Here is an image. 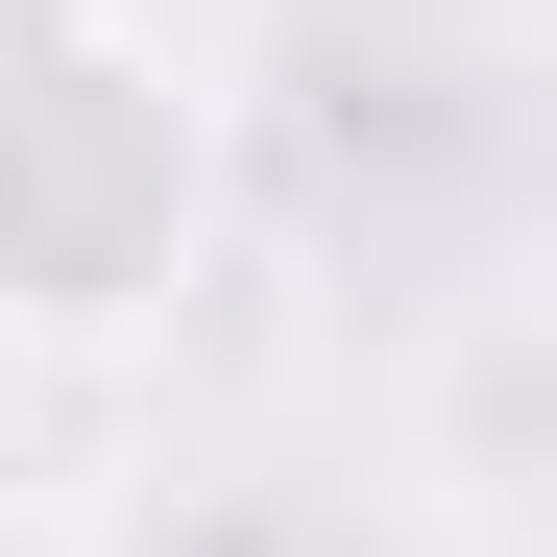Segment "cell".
<instances>
[{
    "instance_id": "6da1fadb",
    "label": "cell",
    "mask_w": 557,
    "mask_h": 557,
    "mask_svg": "<svg viewBox=\"0 0 557 557\" xmlns=\"http://www.w3.org/2000/svg\"><path fill=\"white\" fill-rule=\"evenodd\" d=\"M195 219H219V146H195V73L98 0H0V339L98 363L195 292Z\"/></svg>"
}]
</instances>
